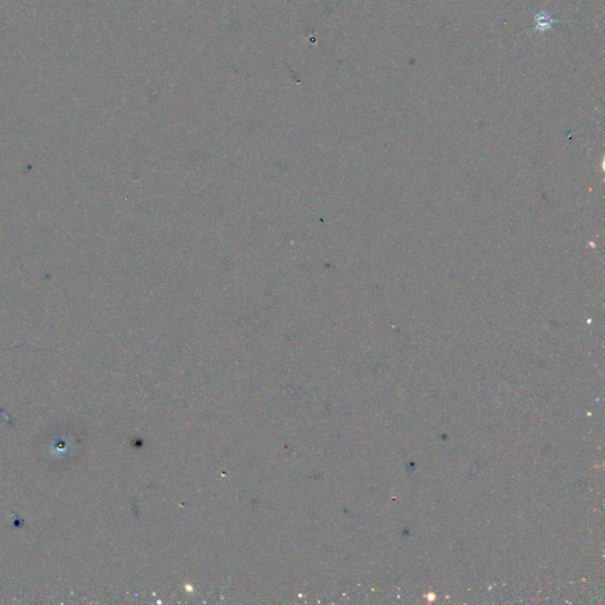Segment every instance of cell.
Instances as JSON below:
<instances>
[{"instance_id": "6da1fadb", "label": "cell", "mask_w": 605, "mask_h": 605, "mask_svg": "<svg viewBox=\"0 0 605 605\" xmlns=\"http://www.w3.org/2000/svg\"><path fill=\"white\" fill-rule=\"evenodd\" d=\"M50 435L49 445L45 444V445L49 449V454L46 455H49L51 461H54L56 456V461H59V463H65V461L68 463L69 456L75 458V449L79 445V440L73 429L72 430L67 429V431L57 429L56 433L50 434Z\"/></svg>"}]
</instances>
